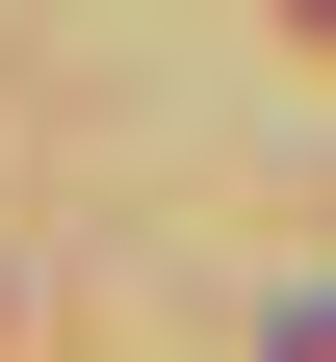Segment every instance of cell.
I'll use <instances>...</instances> for the list:
<instances>
[{
    "instance_id": "1",
    "label": "cell",
    "mask_w": 336,
    "mask_h": 362,
    "mask_svg": "<svg viewBox=\"0 0 336 362\" xmlns=\"http://www.w3.org/2000/svg\"><path fill=\"white\" fill-rule=\"evenodd\" d=\"M259 362H336V285H311V310H284V337H259Z\"/></svg>"
}]
</instances>
